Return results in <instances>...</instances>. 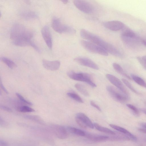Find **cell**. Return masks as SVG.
Segmentation results:
<instances>
[{
  "mask_svg": "<svg viewBox=\"0 0 146 146\" xmlns=\"http://www.w3.org/2000/svg\"><path fill=\"white\" fill-rule=\"evenodd\" d=\"M33 36V33L31 30L19 23H15L11 29L10 38L14 45L20 46H30L39 52L38 47L32 41Z\"/></svg>",
  "mask_w": 146,
  "mask_h": 146,
  "instance_id": "1",
  "label": "cell"
},
{
  "mask_svg": "<svg viewBox=\"0 0 146 146\" xmlns=\"http://www.w3.org/2000/svg\"><path fill=\"white\" fill-rule=\"evenodd\" d=\"M80 34L82 38L102 47L108 53L117 57H122L121 53L114 46L100 36L83 29H81Z\"/></svg>",
  "mask_w": 146,
  "mask_h": 146,
  "instance_id": "2",
  "label": "cell"
},
{
  "mask_svg": "<svg viewBox=\"0 0 146 146\" xmlns=\"http://www.w3.org/2000/svg\"><path fill=\"white\" fill-rule=\"evenodd\" d=\"M52 27L53 29L58 33L74 34L76 31L72 27L68 25L62 24L58 18L54 17L52 21Z\"/></svg>",
  "mask_w": 146,
  "mask_h": 146,
  "instance_id": "3",
  "label": "cell"
},
{
  "mask_svg": "<svg viewBox=\"0 0 146 146\" xmlns=\"http://www.w3.org/2000/svg\"><path fill=\"white\" fill-rule=\"evenodd\" d=\"M68 76L70 78L74 80L83 82L86 83L92 87H96V85L92 80L90 74L85 73H76L72 71L68 72Z\"/></svg>",
  "mask_w": 146,
  "mask_h": 146,
  "instance_id": "4",
  "label": "cell"
},
{
  "mask_svg": "<svg viewBox=\"0 0 146 146\" xmlns=\"http://www.w3.org/2000/svg\"><path fill=\"white\" fill-rule=\"evenodd\" d=\"M106 90L111 96L115 101L121 103H124L128 101L129 96L125 95L111 86H108Z\"/></svg>",
  "mask_w": 146,
  "mask_h": 146,
  "instance_id": "5",
  "label": "cell"
},
{
  "mask_svg": "<svg viewBox=\"0 0 146 146\" xmlns=\"http://www.w3.org/2000/svg\"><path fill=\"white\" fill-rule=\"evenodd\" d=\"M81 44L87 50L104 56L108 55V52L102 47L87 40H82Z\"/></svg>",
  "mask_w": 146,
  "mask_h": 146,
  "instance_id": "6",
  "label": "cell"
},
{
  "mask_svg": "<svg viewBox=\"0 0 146 146\" xmlns=\"http://www.w3.org/2000/svg\"><path fill=\"white\" fill-rule=\"evenodd\" d=\"M73 3L75 6L80 10L86 14H91L94 11L93 5L89 2L85 1L74 0Z\"/></svg>",
  "mask_w": 146,
  "mask_h": 146,
  "instance_id": "7",
  "label": "cell"
},
{
  "mask_svg": "<svg viewBox=\"0 0 146 146\" xmlns=\"http://www.w3.org/2000/svg\"><path fill=\"white\" fill-rule=\"evenodd\" d=\"M106 77L109 81L119 90L127 96H129L128 90L122 82L118 78L110 74H107Z\"/></svg>",
  "mask_w": 146,
  "mask_h": 146,
  "instance_id": "8",
  "label": "cell"
},
{
  "mask_svg": "<svg viewBox=\"0 0 146 146\" xmlns=\"http://www.w3.org/2000/svg\"><path fill=\"white\" fill-rule=\"evenodd\" d=\"M74 60L75 61L81 65L96 70H98L99 69L97 64L88 58L78 57L75 58Z\"/></svg>",
  "mask_w": 146,
  "mask_h": 146,
  "instance_id": "9",
  "label": "cell"
},
{
  "mask_svg": "<svg viewBox=\"0 0 146 146\" xmlns=\"http://www.w3.org/2000/svg\"><path fill=\"white\" fill-rule=\"evenodd\" d=\"M106 28L113 31H117L122 29L124 27V24L118 21H112L106 22L103 23Z\"/></svg>",
  "mask_w": 146,
  "mask_h": 146,
  "instance_id": "10",
  "label": "cell"
},
{
  "mask_svg": "<svg viewBox=\"0 0 146 146\" xmlns=\"http://www.w3.org/2000/svg\"><path fill=\"white\" fill-rule=\"evenodd\" d=\"M42 37L47 46L50 49L52 47V40L49 28L47 25L44 26L41 30Z\"/></svg>",
  "mask_w": 146,
  "mask_h": 146,
  "instance_id": "11",
  "label": "cell"
},
{
  "mask_svg": "<svg viewBox=\"0 0 146 146\" xmlns=\"http://www.w3.org/2000/svg\"><path fill=\"white\" fill-rule=\"evenodd\" d=\"M121 39L123 42L129 47H134L139 44L142 40L141 41L138 36L133 38L121 35Z\"/></svg>",
  "mask_w": 146,
  "mask_h": 146,
  "instance_id": "12",
  "label": "cell"
},
{
  "mask_svg": "<svg viewBox=\"0 0 146 146\" xmlns=\"http://www.w3.org/2000/svg\"><path fill=\"white\" fill-rule=\"evenodd\" d=\"M42 64L45 69L52 71L58 70L60 65V62L58 60L49 61L46 60H42Z\"/></svg>",
  "mask_w": 146,
  "mask_h": 146,
  "instance_id": "13",
  "label": "cell"
},
{
  "mask_svg": "<svg viewBox=\"0 0 146 146\" xmlns=\"http://www.w3.org/2000/svg\"><path fill=\"white\" fill-rule=\"evenodd\" d=\"M76 117L80 119L87 127L91 129L94 128V123H93L89 118L84 113H77Z\"/></svg>",
  "mask_w": 146,
  "mask_h": 146,
  "instance_id": "14",
  "label": "cell"
},
{
  "mask_svg": "<svg viewBox=\"0 0 146 146\" xmlns=\"http://www.w3.org/2000/svg\"><path fill=\"white\" fill-rule=\"evenodd\" d=\"M85 137L94 141H103L109 138V137L106 135L95 134L86 132Z\"/></svg>",
  "mask_w": 146,
  "mask_h": 146,
  "instance_id": "15",
  "label": "cell"
},
{
  "mask_svg": "<svg viewBox=\"0 0 146 146\" xmlns=\"http://www.w3.org/2000/svg\"><path fill=\"white\" fill-rule=\"evenodd\" d=\"M20 16L23 19L26 20L35 19L38 18L36 13L30 11H23L20 13Z\"/></svg>",
  "mask_w": 146,
  "mask_h": 146,
  "instance_id": "16",
  "label": "cell"
},
{
  "mask_svg": "<svg viewBox=\"0 0 146 146\" xmlns=\"http://www.w3.org/2000/svg\"><path fill=\"white\" fill-rule=\"evenodd\" d=\"M109 125L110 127L114 129L129 136L131 139L132 140L135 141L136 140L137 138L135 135L131 133L126 129L120 126L113 124H110Z\"/></svg>",
  "mask_w": 146,
  "mask_h": 146,
  "instance_id": "17",
  "label": "cell"
},
{
  "mask_svg": "<svg viewBox=\"0 0 146 146\" xmlns=\"http://www.w3.org/2000/svg\"><path fill=\"white\" fill-rule=\"evenodd\" d=\"M113 66L114 70L118 73L129 80H131V78L125 72L122 67L119 64L116 63H114L113 64Z\"/></svg>",
  "mask_w": 146,
  "mask_h": 146,
  "instance_id": "18",
  "label": "cell"
},
{
  "mask_svg": "<svg viewBox=\"0 0 146 146\" xmlns=\"http://www.w3.org/2000/svg\"><path fill=\"white\" fill-rule=\"evenodd\" d=\"M94 127L98 130L104 133L110 134L115 135V133L114 132L108 128L102 127L97 123H94Z\"/></svg>",
  "mask_w": 146,
  "mask_h": 146,
  "instance_id": "19",
  "label": "cell"
},
{
  "mask_svg": "<svg viewBox=\"0 0 146 146\" xmlns=\"http://www.w3.org/2000/svg\"><path fill=\"white\" fill-rule=\"evenodd\" d=\"M67 129L69 132L81 136H85L86 132L82 130L70 126L68 127Z\"/></svg>",
  "mask_w": 146,
  "mask_h": 146,
  "instance_id": "20",
  "label": "cell"
},
{
  "mask_svg": "<svg viewBox=\"0 0 146 146\" xmlns=\"http://www.w3.org/2000/svg\"><path fill=\"white\" fill-rule=\"evenodd\" d=\"M1 60L11 69H14L17 66L14 62L7 58L2 57L1 58Z\"/></svg>",
  "mask_w": 146,
  "mask_h": 146,
  "instance_id": "21",
  "label": "cell"
},
{
  "mask_svg": "<svg viewBox=\"0 0 146 146\" xmlns=\"http://www.w3.org/2000/svg\"><path fill=\"white\" fill-rule=\"evenodd\" d=\"M131 78L137 84L146 88V82L143 79L133 74L131 75Z\"/></svg>",
  "mask_w": 146,
  "mask_h": 146,
  "instance_id": "22",
  "label": "cell"
},
{
  "mask_svg": "<svg viewBox=\"0 0 146 146\" xmlns=\"http://www.w3.org/2000/svg\"><path fill=\"white\" fill-rule=\"evenodd\" d=\"M76 89L83 95L85 96H89V94L86 88L80 84H76L74 85Z\"/></svg>",
  "mask_w": 146,
  "mask_h": 146,
  "instance_id": "23",
  "label": "cell"
},
{
  "mask_svg": "<svg viewBox=\"0 0 146 146\" xmlns=\"http://www.w3.org/2000/svg\"><path fill=\"white\" fill-rule=\"evenodd\" d=\"M17 110L21 112H30L35 111L33 108L27 106H22L18 107Z\"/></svg>",
  "mask_w": 146,
  "mask_h": 146,
  "instance_id": "24",
  "label": "cell"
},
{
  "mask_svg": "<svg viewBox=\"0 0 146 146\" xmlns=\"http://www.w3.org/2000/svg\"><path fill=\"white\" fill-rule=\"evenodd\" d=\"M67 95L70 98L80 103H83V102L80 97L77 94L71 92L67 93Z\"/></svg>",
  "mask_w": 146,
  "mask_h": 146,
  "instance_id": "25",
  "label": "cell"
},
{
  "mask_svg": "<svg viewBox=\"0 0 146 146\" xmlns=\"http://www.w3.org/2000/svg\"><path fill=\"white\" fill-rule=\"evenodd\" d=\"M122 80L124 84L132 92L137 94H139L138 92L132 86V85L127 80L125 79L122 78Z\"/></svg>",
  "mask_w": 146,
  "mask_h": 146,
  "instance_id": "26",
  "label": "cell"
},
{
  "mask_svg": "<svg viewBox=\"0 0 146 146\" xmlns=\"http://www.w3.org/2000/svg\"><path fill=\"white\" fill-rule=\"evenodd\" d=\"M127 106L132 111L134 115L139 116L140 113L139 110L134 106L130 104H127Z\"/></svg>",
  "mask_w": 146,
  "mask_h": 146,
  "instance_id": "27",
  "label": "cell"
},
{
  "mask_svg": "<svg viewBox=\"0 0 146 146\" xmlns=\"http://www.w3.org/2000/svg\"><path fill=\"white\" fill-rule=\"evenodd\" d=\"M16 95L19 100L24 103L30 105H33V104L31 102L26 100V99L20 94L16 93Z\"/></svg>",
  "mask_w": 146,
  "mask_h": 146,
  "instance_id": "28",
  "label": "cell"
},
{
  "mask_svg": "<svg viewBox=\"0 0 146 146\" xmlns=\"http://www.w3.org/2000/svg\"><path fill=\"white\" fill-rule=\"evenodd\" d=\"M137 59L141 66L146 70V61L143 60L141 57L140 56L137 57Z\"/></svg>",
  "mask_w": 146,
  "mask_h": 146,
  "instance_id": "29",
  "label": "cell"
},
{
  "mask_svg": "<svg viewBox=\"0 0 146 146\" xmlns=\"http://www.w3.org/2000/svg\"><path fill=\"white\" fill-rule=\"evenodd\" d=\"M76 121L77 123L82 128L86 129L87 128V126L84 124L80 119L75 117Z\"/></svg>",
  "mask_w": 146,
  "mask_h": 146,
  "instance_id": "30",
  "label": "cell"
},
{
  "mask_svg": "<svg viewBox=\"0 0 146 146\" xmlns=\"http://www.w3.org/2000/svg\"><path fill=\"white\" fill-rule=\"evenodd\" d=\"M0 108L1 109L9 112H11L12 111V110L10 108L5 106H0Z\"/></svg>",
  "mask_w": 146,
  "mask_h": 146,
  "instance_id": "31",
  "label": "cell"
},
{
  "mask_svg": "<svg viewBox=\"0 0 146 146\" xmlns=\"http://www.w3.org/2000/svg\"><path fill=\"white\" fill-rule=\"evenodd\" d=\"M90 104L91 105L94 107L96 108V109H97L98 111H101V109L100 107L98 106V105L96 104L93 101H91L90 102Z\"/></svg>",
  "mask_w": 146,
  "mask_h": 146,
  "instance_id": "32",
  "label": "cell"
},
{
  "mask_svg": "<svg viewBox=\"0 0 146 146\" xmlns=\"http://www.w3.org/2000/svg\"><path fill=\"white\" fill-rule=\"evenodd\" d=\"M0 85L2 89L3 90V91L7 94H8V92L6 88L4 87L3 84L2 83L1 81H0Z\"/></svg>",
  "mask_w": 146,
  "mask_h": 146,
  "instance_id": "33",
  "label": "cell"
},
{
  "mask_svg": "<svg viewBox=\"0 0 146 146\" xmlns=\"http://www.w3.org/2000/svg\"><path fill=\"white\" fill-rule=\"evenodd\" d=\"M138 130L140 132L146 134V129L140 127L138 128Z\"/></svg>",
  "mask_w": 146,
  "mask_h": 146,
  "instance_id": "34",
  "label": "cell"
},
{
  "mask_svg": "<svg viewBox=\"0 0 146 146\" xmlns=\"http://www.w3.org/2000/svg\"><path fill=\"white\" fill-rule=\"evenodd\" d=\"M140 125L141 126V127L143 128L146 129V123L142 122L141 123Z\"/></svg>",
  "mask_w": 146,
  "mask_h": 146,
  "instance_id": "35",
  "label": "cell"
},
{
  "mask_svg": "<svg viewBox=\"0 0 146 146\" xmlns=\"http://www.w3.org/2000/svg\"><path fill=\"white\" fill-rule=\"evenodd\" d=\"M140 110L146 115V109L145 108H141Z\"/></svg>",
  "mask_w": 146,
  "mask_h": 146,
  "instance_id": "36",
  "label": "cell"
},
{
  "mask_svg": "<svg viewBox=\"0 0 146 146\" xmlns=\"http://www.w3.org/2000/svg\"><path fill=\"white\" fill-rule=\"evenodd\" d=\"M64 4H66L68 2V1L67 0H62L61 1Z\"/></svg>",
  "mask_w": 146,
  "mask_h": 146,
  "instance_id": "37",
  "label": "cell"
},
{
  "mask_svg": "<svg viewBox=\"0 0 146 146\" xmlns=\"http://www.w3.org/2000/svg\"><path fill=\"white\" fill-rule=\"evenodd\" d=\"M143 44L146 46V40H142Z\"/></svg>",
  "mask_w": 146,
  "mask_h": 146,
  "instance_id": "38",
  "label": "cell"
},
{
  "mask_svg": "<svg viewBox=\"0 0 146 146\" xmlns=\"http://www.w3.org/2000/svg\"><path fill=\"white\" fill-rule=\"evenodd\" d=\"M144 60L146 61V55L144 56H143L141 57Z\"/></svg>",
  "mask_w": 146,
  "mask_h": 146,
  "instance_id": "39",
  "label": "cell"
}]
</instances>
